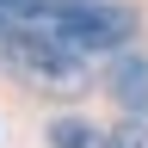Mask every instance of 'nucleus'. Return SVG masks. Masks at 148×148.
<instances>
[{
    "label": "nucleus",
    "instance_id": "4",
    "mask_svg": "<svg viewBox=\"0 0 148 148\" xmlns=\"http://www.w3.org/2000/svg\"><path fill=\"white\" fill-rule=\"evenodd\" d=\"M111 92H117L123 111H148V62H117V74H111Z\"/></svg>",
    "mask_w": 148,
    "mask_h": 148
},
{
    "label": "nucleus",
    "instance_id": "5",
    "mask_svg": "<svg viewBox=\"0 0 148 148\" xmlns=\"http://www.w3.org/2000/svg\"><path fill=\"white\" fill-rule=\"evenodd\" d=\"M68 6H74V0H0V12H18V18H43V25H49L56 12H68Z\"/></svg>",
    "mask_w": 148,
    "mask_h": 148
},
{
    "label": "nucleus",
    "instance_id": "3",
    "mask_svg": "<svg viewBox=\"0 0 148 148\" xmlns=\"http://www.w3.org/2000/svg\"><path fill=\"white\" fill-rule=\"evenodd\" d=\"M49 142H56V148H136L130 130H123V136H99V130L80 123V117H62V123L49 130Z\"/></svg>",
    "mask_w": 148,
    "mask_h": 148
},
{
    "label": "nucleus",
    "instance_id": "1",
    "mask_svg": "<svg viewBox=\"0 0 148 148\" xmlns=\"http://www.w3.org/2000/svg\"><path fill=\"white\" fill-rule=\"evenodd\" d=\"M0 68H12L18 80L49 86V92H80L86 86L80 49H68L43 18H18V12H0Z\"/></svg>",
    "mask_w": 148,
    "mask_h": 148
},
{
    "label": "nucleus",
    "instance_id": "2",
    "mask_svg": "<svg viewBox=\"0 0 148 148\" xmlns=\"http://www.w3.org/2000/svg\"><path fill=\"white\" fill-rule=\"evenodd\" d=\"M49 31L62 37L68 49H80V56H105V49H123L130 43L136 12L130 6H105V0H74L68 12L49 18Z\"/></svg>",
    "mask_w": 148,
    "mask_h": 148
}]
</instances>
